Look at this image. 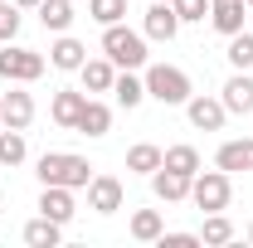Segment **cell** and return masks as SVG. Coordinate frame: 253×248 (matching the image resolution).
<instances>
[{"mask_svg": "<svg viewBox=\"0 0 253 248\" xmlns=\"http://www.w3.org/2000/svg\"><path fill=\"white\" fill-rule=\"evenodd\" d=\"M39 180L44 185H68V190H83L93 180V165L73 151H44L39 156Z\"/></svg>", "mask_w": 253, "mask_h": 248, "instance_id": "cell-1", "label": "cell"}, {"mask_svg": "<svg viewBox=\"0 0 253 248\" xmlns=\"http://www.w3.org/2000/svg\"><path fill=\"white\" fill-rule=\"evenodd\" d=\"M102 54L122 68H141L146 63V39L136 30H122V25H102Z\"/></svg>", "mask_w": 253, "mask_h": 248, "instance_id": "cell-2", "label": "cell"}, {"mask_svg": "<svg viewBox=\"0 0 253 248\" xmlns=\"http://www.w3.org/2000/svg\"><path fill=\"white\" fill-rule=\"evenodd\" d=\"M146 97H156L166 107H180V102H190V78L170 63H151L146 68Z\"/></svg>", "mask_w": 253, "mask_h": 248, "instance_id": "cell-3", "label": "cell"}, {"mask_svg": "<svg viewBox=\"0 0 253 248\" xmlns=\"http://www.w3.org/2000/svg\"><path fill=\"white\" fill-rule=\"evenodd\" d=\"M229 195H234V185H229V170H195V180H190V200L200 205V209H224L229 205Z\"/></svg>", "mask_w": 253, "mask_h": 248, "instance_id": "cell-4", "label": "cell"}, {"mask_svg": "<svg viewBox=\"0 0 253 248\" xmlns=\"http://www.w3.org/2000/svg\"><path fill=\"white\" fill-rule=\"evenodd\" d=\"M39 73H44V54H34V49H15V44L0 49V78H10V83H34Z\"/></svg>", "mask_w": 253, "mask_h": 248, "instance_id": "cell-5", "label": "cell"}, {"mask_svg": "<svg viewBox=\"0 0 253 248\" xmlns=\"http://www.w3.org/2000/svg\"><path fill=\"white\" fill-rule=\"evenodd\" d=\"M88 209L117 214V209H122V180H117V175H93V180H88Z\"/></svg>", "mask_w": 253, "mask_h": 248, "instance_id": "cell-6", "label": "cell"}, {"mask_svg": "<svg viewBox=\"0 0 253 248\" xmlns=\"http://www.w3.org/2000/svg\"><path fill=\"white\" fill-rule=\"evenodd\" d=\"M39 214L54 219V224H68V219L78 214V205H73V190H68V185H44V195H39Z\"/></svg>", "mask_w": 253, "mask_h": 248, "instance_id": "cell-7", "label": "cell"}, {"mask_svg": "<svg viewBox=\"0 0 253 248\" xmlns=\"http://www.w3.org/2000/svg\"><path fill=\"white\" fill-rule=\"evenodd\" d=\"M175 30H180V15H175V5L170 0H156L151 10H146V39H175Z\"/></svg>", "mask_w": 253, "mask_h": 248, "instance_id": "cell-8", "label": "cell"}, {"mask_svg": "<svg viewBox=\"0 0 253 248\" xmlns=\"http://www.w3.org/2000/svg\"><path fill=\"white\" fill-rule=\"evenodd\" d=\"M185 112H190V122L200 126V131H219L224 117H229V107H224V102H214V97H195V93H190Z\"/></svg>", "mask_w": 253, "mask_h": 248, "instance_id": "cell-9", "label": "cell"}, {"mask_svg": "<svg viewBox=\"0 0 253 248\" xmlns=\"http://www.w3.org/2000/svg\"><path fill=\"white\" fill-rule=\"evenodd\" d=\"M219 102L229 107V112H239V117H249V112H253V78L244 73V68L224 83V97H219Z\"/></svg>", "mask_w": 253, "mask_h": 248, "instance_id": "cell-10", "label": "cell"}, {"mask_svg": "<svg viewBox=\"0 0 253 248\" xmlns=\"http://www.w3.org/2000/svg\"><path fill=\"white\" fill-rule=\"evenodd\" d=\"M244 5L249 0H210V25L219 34H239L244 30Z\"/></svg>", "mask_w": 253, "mask_h": 248, "instance_id": "cell-11", "label": "cell"}, {"mask_svg": "<svg viewBox=\"0 0 253 248\" xmlns=\"http://www.w3.org/2000/svg\"><path fill=\"white\" fill-rule=\"evenodd\" d=\"M214 165H219V170H229V175H234V170H253V141H249V136L224 141L219 156H214Z\"/></svg>", "mask_w": 253, "mask_h": 248, "instance_id": "cell-12", "label": "cell"}, {"mask_svg": "<svg viewBox=\"0 0 253 248\" xmlns=\"http://www.w3.org/2000/svg\"><path fill=\"white\" fill-rule=\"evenodd\" d=\"M78 73H83V88L88 93H112V78H117L112 73V59H83Z\"/></svg>", "mask_w": 253, "mask_h": 248, "instance_id": "cell-13", "label": "cell"}, {"mask_svg": "<svg viewBox=\"0 0 253 248\" xmlns=\"http://www.w3.org/2000/svg\"><path fill=\"white\" fill-rule=\"evenodd\" d=\"M83 59H88V49H83L78 39H68V34H59V44L49 49V63H54V68H63V73L83 68Z\"/></svg>", "mask_w": 253, "mask_h": 248, "instance_id": "cell-14", "label": "cell"}, {"mask_svg": "<svg viewBox=\"0 0 253 248\" xmlns=\"http://www.w3.org/2000/svg\"><path fill=\"white\" fill-rule=\"evenodd\" d=\"M73 131H83V136H107V131H112V112H107L102 102L88 97V102H83V117H78Z\"/></svg>", "mask_w": 253, "mask_h": 248, "instance_id": "cell-15", "label": "cell"}, {"mask_svg": "<svg viewBox=\"0 0 253 248\" xmlns=\"http://www.w3.org/2000/svg\"><path fill=\"white\" fill-rule=\"evenodd\" d=\"M190 180H195V175H180V170H166V165H161L156 175H151V185H156V195H161V200H170V205L190 195Z\"/></svg>", "mask_w": 253, "mask_h": 248, "instance_id": "cell-16", "label": "cell"}, {"mask_svg": "<svg viewBox=\"0 0 253 248\" xmlns=\"http://www.w3.org/2000/svg\"><path fill=\"white\" fill-rule=\"evenodd\" d=\"M59 239H63V224H54V219H30L25 224V244L30 248H59Z\"/></svg>", "mask_w": 253, "mask_h": 248, "instance_id": "cell-17", "label": "cell"}, {"mask_svg": "<svg viewBox=\"0 0 253 248\" xmlns=\"http://www.w3.org/2000/svg\"><path fill=\"white\" fill-rule=\"evenodd\" d=\"M39 20H44V30L68 34V25H73V0H39Z\"/></svg>", "mask_w": 253, "mask_h": 248, "instance_id": "cell-18", "label": "cell"}, {"mask_svg": "<svg viewBox=\"0 0 253 248\" xmlns=\"http://www.w3.org/2000/svg\"><path fill=\"white\" fill-rule=\"evenodd\" d=\"M161 146H151V141H136L131 151H126V170H136V175H156L161 170Z\"/></svg>", "mask_w": 253, "mask_h": 248, "instance_id": "cell-19", "label": "cell"}, {"mask_svg": "<svg viewBox=\"0 0 253 248\" xmlns=\"http://www.w3.org/2000/svg\"><path fill=\"white\" fill-rule=\"evenodd\" d=\"M30 122H34V97L30 93H5V126L25 131Z\"/></svg>", "mask_w": 253, "mask_h": 248, "instance_id": "cell-20", "label": "cell"}, {"mask_svg": "<svg viewBox=\"0 0 253 248\" xmlns=\"http://www.w3.org/2000/svg\"><path fill=\"white\" fill-rule=\"evenodd\" d=\"M83 102H88V97L73 93V88L54 93V122H59V126H78V117H83Z\"/></svg>", "mask_w": 253, "mask_h": 248, "instance_id": "cell-21", "label": "cell"}, {"mask_svg": "<svg viewBox=\"0 0 253 248\" xmlns=\"http://www.w3.org/2000/svg\"><path fill=\"white\" fill-rule=\"evenodd\" d=\"M112 93H117V102L131 112V107L146 97V78H131V68H126V73H117V78H112Z\"/></svg>", "mask_w": 253, "mask_h": 248, "instance_id": "cell-22", "label": "cell"}, {"mask_svg": "<svg viewBox=\"0 0 253 248\" xmlns=\"http://www.w3.org/2000/svg\"><path fill=\"white\" fill-rule=\"evenodd\" d=\"M161 234H166V224H161L156 209H136V214H131V239H141V244H156Z\"/></svg>", "mask_w": 253, "mask_h": 248, "instance_id": "cell-23", "label": "cell"}, {"mask_svg": "<svg viewBox=\"0 0 253 248\" xmlns=\"http://www.w3.org/2000/svg\"><path fill=\"white\" fill-rule=\"evenodd\" d=\"M25 131H15V126H0V165H20L25 161Z\"/></svg>", "mask_w": 253, "mask_h": 248, "instance_id": "cell-24", "label": "cell"}, {"mask_svg": "<svg viewBox=\"0 0 253 248\" xmlns=\"http://www.w3.org/2000/svg\"><path fill=\"white\" fill-rule=\"evenodd\" d=\"M161 165L166 170H180V175H195L200 170V151L195 146H170V151L161 156Z\"/></svg>", "mask_w": 253, "mask_h": 248, "instance_id": "cell-25", "label": "cell"}, {"mask_svg": "<svg viewBox=\"0 0 253 248\" xmlns=\"http://www.w3.org/2000/svg\"><path fill=\"white\" fill-rule=\"evenodd\" d=\"M229 239H234V224L224 219V209H214L205 219V229H200V244H229Z\"/></svg>", "mask_w": 253, "mask_h": 248, "instance_id": "cell-26", "label": "cell"}, {"mask_svg": "<svg viewBox=\"0 0 253 248\" xmlns=\"http://www.w3.org/2000/svg\"><path fill=\"white\" fill-rule=\"evenodd\" d=\"M88 15H93L97 25H122L126 0H88Z\"/></svg>", "mask_w": 253, "mask_h": 248, "instance_id": "cell-27", "label": "cell"}, {"mask_svg": "<svg viewBox=\"0 0 253 248\" xmlns=\"http://www.w3.org/2000/svg\"><path fill=\"white\" fill-rule=\"evenodd\" d=\"M229 63L234 68H253V34H229Z\"/></svg>", "mask_w": 253, "mask_h": 248, "instance_id": "cell-28", "label": "cell"}, {"mask_svg": "<svg viewBox=\"0 0 253 248\" xmlns=\"http://www.w3.org/2000/svg\"><path fill=\"white\" fill-rule=\"evenodd\" d=\"M170 5H175L180 25H185V20H205V15H210V0H170Z\"/></svg>", "mask_w": 253, "mask_h": 248, "instance_id": "cell-29", "label": "cell"}, {"mask_svg": "<svg viewBox=\"0 0 253 248\" xmlns=\"http://www.w3.org/2000/svg\"><path fill=\"white\" fill-rule=\"evenodd\" d=\"M20 34V15H15V5H0V44H10Z\"/></svg>", "mask_w": 253, "mask_h": 248, "instance_id": "cell-30", "label": "cell"}, {"mask_svg": "<svg viewBox=\"0 0 253 248\" xmlns=\"http://www.w3.org/2000/svg\"><path fill=\"white\" fill-rule=\"evenodd\" d=\"M156 244L161 248H195V244H200V234H161Z\"/></svg>", "mask_w": 253, "mask_h": 248, "instance_id": "cell-31", "label": "cell"}, {"mask_svg": "<svg viewBox=\"0 0 253 248\" xmlns=\"http://www.w3.org/2000/svg\"><path fill=\"white\" fill-rule=\"evenodd\" d=\"M10 5H15V10H30V5L39 10V0H10Z\"/></svg>", "mask_w": 253, "mask_h": 248, "instance_id": "cell-32", "label": "cell"}, {"mask_svg": "<svg viewBox=\"0 0 253 248\" xmlns=\"http://www.w3.org/2000/svg\"><path fill=\"white\" fill-rule=\"evenodd\" d=\"M0 126H5V97H0Z\"/></svg>", "mask_w": 253, "mask_h": 248, "instance_id": "cell-33", "label": "cell"}, {"mask_svg": "<svg viewBox=\"0 0 253 248\" xmlns=\"http://www.w3.org/2000/svg\"><path fill=\"white\" fill-rule=\"evenodd\" d=\"M249 244H253V224H249Z\"/></svg>", "mask_w": 253, "mask_h": 248, "instance_id": "cell-34", "label": "cell"}, {"mask_svg": "<svg viewBox=\"0 0 253 248\" xmlns=\"http://www.w3.org/2000/svg\"><path fill=\"white\" fill-rule=\"evenodd\" d=\"M0 5H5V0H0Z\"/></svg>", "mask_w": 253, "mask_h": 248, "instance_id": "cell-35", "label": "cell"}, {"mask_svg": "<svg viewBox=\"0 0 253 248\" xmlns=\"http://www.w3.org/2000/svg\"><path fill=\"white\" fill-rule=\"evenodd\" d=\"M249 5H253V0H249Z\"/></svg>", "mask_w": 253, "mask_h": 248, "instance_id": "cell-36", "label": "cell"}]
</instances>
